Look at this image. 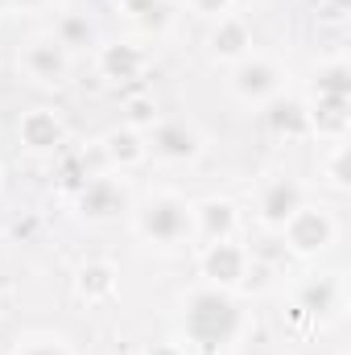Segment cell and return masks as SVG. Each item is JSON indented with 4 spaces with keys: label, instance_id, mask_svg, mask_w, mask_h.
I'll list each match as a JSON object with an SVG mask.
<instances>
[{
    "label": "cell",
    "instance_id": "obj_13",
    "mask_svg": "<svg viewBox=\"0 0 351 355\" xmlns=\"http://www.w3.org/2000/svg\"><path fill=\"white\" fill-rule=\"evenodd\" d=\"M264 112V128L273 132V137H285V141H302V137H310V107H306V99H298V95H273L268 103H261Z\"/></svg>",
    "mask_w": 351,
    "mask_h": 355
},
{
    "label": "cell",
    "instance_id": "obj_11",
    "mask_svg": "<svg viewBox=\"0 0 351 355\" xmlns=\"http://www.w3.org/2000/svg\"><path fill=\"white\" fill-rule=\"evenodd\" d=\"M190 215H194V236L198 240H236L240 236V207L232 198H203V202H190Z\"/></svg>",
    "mask_w": 351,
    "mask_h": 355
},
{
    "label": "cell",
    "instance_id": "obj_1",
    "mask_svg": "<svg viewBox=\"0 0 351 355\" xmlns=\"http://www.w3.org/2000/svg\"><path fill=\"white\" fill-rule=\"evenodd\" d=\"M178 327L194 355H228L248 331V310L240 306L236 289H219L203 281L190 293H182Z\"/></svg>",
    "mask_w": 351,
    "mask_h": 355
},
{
    "label": "cell",
    "instance_id": "obj_7",
    "mask_svg": "<svg viewBox=\"0 0 351 355\" xmlns=\"http://www.w3.org/2000/svg\"><path fill=\"white\" fill-rule=\"evenodd\" d=\"M281 87H285V71H281V62H273L264 54H248L232 67V91L244 103H268L273 95H281Z\"/></svg>",
    "mask_w": 351,
    "mask_h": 355
},
{
    "label": "cell",
    "instance_id": "obj_24",
    "mask_svg": "<svg viewBox=\"0 0 351 355\" xmlns=\"http://www.w3.org/2000/svg\"><path fill=\"white\" fill-rule=\"evenodd\" d=\"M323 178H327V186L331 190H348L351 186V170H348V141H335V149L323 157Z\"/></svg>",
    "mask_w": 351,
    "mask_h": 355
},
{
    "label": "cell",
    "instance_id": "obj_3",
    "mask_svg": "<svg viewBox=\"0 0 351 355\" xmlns=\"http://www.w3.org/2000/svg\"><path fill=\"white\" fill-rule=\"evenodd\" d=\"M335 236H339L335 215H331L327 207H314V202H302V207L281 223V240H285V248H289L293 257H302V261H314V257L331 252Z\"/></svg>",
    "mask_w": 351,
    "mask_h": 355
},
{
    "label": "cell",
    "instance_id": "obj_6",
    "mask_svg": "<svg viewBox=\"0 0 351 355\" xmlns=\"http://www.w3.org/2000/svg\"><path fill=\"white\" fill-rule=\"evenodd\" d=\"M75 211H79L87 223H108V219L132 211V202H128V186H124L120 178H112V174L87 178V182L75 190Z\"/></svg>",
    "mask_w": 351,
    "mask_h": 355
},
{
    "label": "cell",
    "instance_id": "obj_15",
    "mask_svg": "<svg viewBox=\"0 0 351 355\" xmlns=\"http://www.w3.org/2000/svg\"><path fill=\"white\" fill-rule=\"evenodd\" d=\"M116 289H120V268L112 265V261H87V265H79V272H75V293H79L83 306L112 302Z\"/></svg>",
    "mask_w": 351,
    "mask_h": 355
},
{
    "label": "cell",
    "instance_id": "obj_21",
    "mask_svg": "<svg viewBox=\"0 0 351 355\" xmlns=\"http://www.w3.org/2000/svg\"><path fill=\"white\" fill-rule=\"evenodd\" d=\"M54 42H58L67 54L95 46V25L87 21V12H62L58 25H54Z\"/></svg>",
    "mask_w": 351,
    "mask_h": 355
},
{
    "label": "cell",
    "instance_id": "obj_19",
    "mask_svg": "<svg viewBox=\"0 0 351 355\" xmlns=\"http://www.w3.org/2000/svg\"><path fill=\"white\" fill-rule=\"evenodd\" d=\"M310 99H351V67L343 58H327V62L314 71Z\"/></svg>",
    "mask_w": 351,
    "mask_h": 355
},
{
    "label": "cell",
    "instance_id": "obj_2",
    "mask_svg": "<svg viewBox=\"0 0 351 355\" xmlns=\"http://www.w3.org/2000/svg\"><path fill=\"white\" fill-rule=\"evenodd\" d=\"M132 227L153 248H178V244L194 240V215L178 190H149L132 207Z\"/></svg>",
    "mask_w": 351,
    "mask_h": 355
},
{
    "label": "cell",
    "instance_id": "obj_22",
    "mask_svg": "<svg viewBox=\"0 0 351 355\" xmlns=\"http://www.w3.org/2000/svg\"><path fill=\"white\" fill-rule=\"evenodd\" d=\"M157 120H162V112H157V99H153L149 91H137V95L124 99V124H128V128L149 132Z\"/></svg>",
    "mask_w": 351,
    "mask_h": 355
},
{
    "label": "cell",
    "instance_id": "obj_8",
    "mask_svg": "<svg viewBox=\"0 0 351 355\" xmlns=\"http://www.w3.org/2000/svg\"><path fill=\"white\" fill-rule=\"evenodd\" d=\"M302 202H306V190H302V182H293L289 174H268L257 186V219H261V227H268V232H281V223Z\"/></svg>",
    "mask_w": 351,
    "mask_h": 355
},
{
    "label": "cell",
    "instance_id": "obj_28",
    "mask_svg": "<svg viewBox=\"0 0 351 355\" xmlns=\"http://www.w3.org/2000/svg\"><path fill=\"white\" fill-rule=\"evenodd\" d=\"M8 8H12V0H0V17H4V12H8Z\"/></svg>",
    "mask_w": 351,
    "mask_h": 355
},
{
    "label": "cell",
    "instance_id": "obj_10",
    "mask_svg": "<svg viewBox=\"0 0 351 355\" xmlns=\"http://www.w3.org/2000/svg\"><path fill=\"white\" fill-rule=\"evenodd\" d=\"M17 141H21L29 153H58V149L67 145V120H62L54 107L37 103V107L21 112V120H17Z\"/></svg>",
    "mask_w": 351,
    "mask_h": 355
},
{
    "label": "cell",
    "instance_id": "obj_17",
    "mask_svg": "<svg viewBox=\"0 0 351 355\" xmlns=\"http://www.w3.org/2000/svg\"><path fill=\"white\" fill-rule=\"evenodd\" d=\"M310 137L327 141H348L351 124V99H310Z\"/></svg>",
    "mask_w": 351,
    "mask_h": 355
},
{
    "label": "cell",
    "instance_id": "obj_14",
    "mask_svg": "<svg viewBox=\"0 0 351 355\" xmlns=\"http://www.w3.org/2000/svg\"><path fill=\"white\" fill-rule=\"evenodd\" d=\"M207 46H211V58H215V62L236 67L240 58L252 54V29H248L236 12H232V17H219L215 29H211V37H207Z\"/></svg>",
    "mask_w": 351,
    "mask_h": 355
},
{
    "label": "cell",
    "instance_id": "obj_12",
    "mask_svg": "<svg viewBox=\"0 0 351 355\" xmlns=\"http://www.w3.org/2000/svg\"><path fill=\"white\" fill-rule=\"evenodd\" d=\"M95 62H99V75H103V79H112V83H132V79H141V75L149 71L153 58H149V50L137 46V42H108V46H99Z\"/></svg>",
    "mask_w": 351,
    "mask_h": 355
},
{
    "label": "cell",
    "instance_id": "obj_4",
    "mask_svg": "<svg viewBox=\"0 0 351 355\" xmlns=\"http://www.w3.org/2000/svg\"><path fill=\"white\" fill-rule=\"evenodd\" d=\"M248 268L252 257L240 240H211L203 244V257H198V272L207 285H219V289H240L248 281Z\"/></svg>",
    "mask_w": 351,
    "mask_h": 355
},
{
    "label": "cell",
    "instance_id": "obj_16",
    "mask_svg": "<svg viewBox=\"0 0 351 355\" xmlns=\"http://www.w3.org/2000/svg\"><path fill=\"white\" fill-rule=\"evenodd\" d=\"M99 149H103L108 166H116V170H137V166L149 157V149H145V132H137V128H128V124L112 128V132L99 141Z\"/></svg>",
    "mask_w": 351,
    "mask_h": 355
},
{
    "label": "cell",
    "instance_id": "obj_9",
    "mask_svg": "<svg viewBox=\"0 0 351 355\" xmlns=\"http://www.w3.org/2000/svg\"><path fill=\"white\" fill-rule=\"evenodd\" d=\"M21 71H25V79H33L37 87H58V83H67V75H71V54L54 42V33H42V37H33V42L21 50Z\"/></svg>",
    "mask_w": 351,
    "mask_h": 355
},
{
    "label": "cell",
    "instance_id": "obj_5",
    "mask_svg": "<svg viewBox=\"0 0 351 355\" xmlns=\"http://www.w3.org/2000/svg\"><path fill=\"white\" fill-rule=\"evenodd\" d=\"M203 145L207 141L190 120H157L145 137V149L166 166H186V162L203 157Z\"/></svg>",
    "mask_w": 351,
    "mask_h": 355
},
{
    "label": "cell",
    "instance_id": "obj_25",
    "mask_svg": "<svg viewBox=\"0 0 351 355\" xmlns=\"http://www.w3.org/2000/svg\"><path fill=\"white\" fill-rule=\"evenodd\" d=\"M236 4H240V0H190V8H194L198 17H207V21L232 17V12H236Z\"/></svg>",
    "mask_w": 351,
    "mask_h": 355
},
{
    "label": "cell",
    "instance_id": "obj_26",
    "mask_svg": "<svg viewBox=\"0 0 351 355\" xmlns=\"http://www.w3.org/2000/svg\"><path fill=\"white\" fill-rule=\"evenodd\" d=\"M145 355H186V347L166 339V343H149V347H145Z\"/></svg>",
    "mask_w": 351,
    "mask_h": 355
},
{
    "label": "cell",
    "instance_id": "obj_27",
    "mask_svg": "<svg viewBox=\"0 0 351 355\" xmlns=\"http://www.w3.org/2000/svg\"><path fill=\"white\" fill-rule=\"evenodd\" d=\"M54 0H12V8H21V12H37V8H50Z\"/></svg>",
    "mask_w": 351,
    "mask_h": 355
},
{
    "label": "cell",
    "instance_id": "obj_23",
    "mask_svg": "<svg viewBox=\"0 0 351 355\" xmlns=\"http://www.w3.org/2000/svg\"><path fill=\"white\" fill-rule=\"evenodd\" d=\"M12 355H75V352H71V343H67L62 335H46V331H33V335L17 339Z\"/></svg>",
    "mask_w": 351,
    "mask_h": 355
},
{
    "label": "cell",
    "instance_id": "obj_18",
    "mask_svg": "<svg viewBox=\"0 0 351 355\" xmlns=\"http://www.w3.org/2000/svg\"><path fill=\"white\" fill-rule=\"evenodd\" d=\"M343 306V289H339V281L335 277H310L306 285H302V293H298V310H306V314H335Z\"/></svg>",
    "mask_w": 351,
    "mask_h": 355
},
{
    "label": "cell",
    "instance_id": "obj_20",
    "mask_svg": "<svg viewBox=\"0 0 351 355\" xmlns=\"http://www.w3.org/2000/svg\"><path fill=\"white\" fill-rule=\"evenodd\" d=\"M116 8L145 33H162L170 25V0H116Z\"/></svg>",
    "mask_w": 351,
    "mask_h": 355
}]
</instances>
